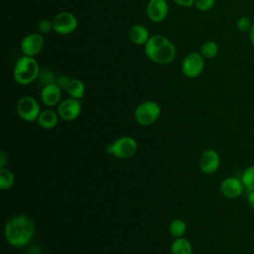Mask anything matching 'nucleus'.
<instances>
[{
	"mask_svg": "<svg viewBox=\"0 0 254 254\" xmlns=\"http://www.w3.org/2000/svg\"><path fill=\"white\" fill-rule=\"evenodd\" d=\"M241 181L245 189L252 191L254 190V165L246 168L242 175H241Z\"/></svg>",
	"mask_w": 254,
	"mask_h": 254,
	"instance_id": "22",
	"label": "nucleus"
},
{
	"mask_svg": "<svg viewBox=\"0 0 254 254\" xmlns=\"http://www.w3.org/2000/svg\"><path fill=\"white\" fill-rule=\"evenodd\" d=\"M172 254H192V245L185 237L176 238L171 245Z\"/></svg>",
	"mask_w": 254,
	"mask_h": 254,
	"instance_id": "17",
	"label": "nucleus"
},
{
	"mask_svg": "<svg viewBox=\"0 0 254 254\" xmlns=\"http://www.w3.org/2000/svg\"><path fill=\"white\" fill-rule=\"evenodd\" d=\"M252 24L253 22H251V20L248 17L241 16L236 21V28L241 33H247L250 31Z\"/></svg>",
	"mask_w": 254,
	"mask_h": 254,
	"instance_id": "23",
	"label": "nucleus"
},
{
	"mask_svg": "<svg viewBox=\"0 0 254 254\" xmlns=\"http://www.w3.org/2000/svg\"><path fill=\"white\" fill-rule=\"evenodd\" d=\"M4 235L8 244L20 248L28 245L35 235V223L26 214L10 217L4 227Z\"/></svg>",
	"mask_w": 254,
	"mask_h": 254,
	"instance_id": "1",
	"label": "nucleus"
},
{
	"mask_svg": "<svg viewBox=\"0 0 254 254\" xmlns=\"http://www.w3.org/2000/svg\"><path fill=\"white\" fill-rule=\"evenodd\" d=\"M169 232L175 238L184 237L187 232V224L183 219L176 218L171 221L169 225Z\"/></svg>",
	"mask_w": 254,
	"mask_h": 254,
	"instance_id": "20",
	"label": "nucleus"
},
{
	"mask_svg": "<svg viewBox=\"0 0 254 254\" xmlns=\"http://www.w3.org/2000/svg\"><path fill=\"white\" fill-rule=\"evenodd\" d=\"M40 72L38 61L34 57L23 56L14 65L13 78L20 85H28L39 77Z\"/></svg>",
	"mask_w": 254,
	"mask_h": 254,
	"instance_id": "3",
	"label": "nucleus"
},
{
	"mask_svg": "<svg viewBox=\"0 0 254 254\" xmlns=\"http://www.w3.org/2000/svg\"><path fill=\"white\" fill-rule=\"evenodd\" d=\"M161 115V106L153 100L141 102L134 111V118L141 126H150L154 124Z\"/></svg>",
	"mask_w": 254,
	"mask_h": 254,
	"instance_id": "5",
	"label": "nucleus"
},
{
	"mask_svg": "<svg viewBox=\"0 0 254 254\" xmlns=\"http://www.w3.org/2000/svg\"><path fill=\"white\" fill-rule=\"evenodd\" d=\"M249 33V39H250V42L252 44V46L254 47V22L252 24V27L250 29V31L248 32Z\"/></svg>",
	"mask_w": 254,
	"mask_h": 254,
	"instance_id": "30",
	"label": "nucleus"
},
{
	"mask_svg": "<svg viewBox=\"0 0 254 254\" xmlns=\"http://www.w3.org/2000/svg\"><path fill=\"white\" fill-rule=\"evenodd\" d=\"M53 24L54 32L59 35L65 36L73 33L76 30L78 26V21L74 14H72L71 12L64 11L58 13L54 17Z\"/></svg>",
	"mask_w": 254,
	"mask_h": 254,
	"instance_id": "8",
	"label": "nucleus"
},
{
	"mask_svg": "<svg viewBox=\"0 0 254 254\" xmlns=\"http://www.w3.org/2000/svg\"><path fill=\"white\" fill-rule=\"evenodd\" d=\"M59 119H60V116L58 114V111L48 108V109H44L40 112V114L37 118V124L43 129L50 130L57 126Z\"/></svg>",
	"mask_w": 254,
	"mask_h": 254,
	"instance_id": "15",
	"label": "nucleus"
},
{
	"mask_svg": "<svg viewBox=\"0 0 254 254\" xmlns=\"http://www.w3.org/2000/svg\"><path fill=\"white\" fill-rule=\"evenodd\" d=\"M105 150L109 155L115 158L128 159L136 154L138 150V143L131 136H122L108 144Z\"/></svg>",
	"mask_w": 254,
	"mask_h": 254,
	"instance_id": "4",
	"label": "nucleus"
},
{
	"mask_svg": "<svg viewBox=\"0 0 254 254\" xmlns=\"http://www.w3.org/2000/svg\"><path fill=\"white\" fill-rule=\"evenodd\" d=\"M219 190L223 196L233 199V198L239 197L242 194L244 186L241 180L234 177H228V178H225L220 183Z\"/></svg>",
	"mask_w": 254,
	"mask_h": 254,
	"instance_id": "13",
	"label": "nucleus"
},
{
	"mask_svg": "<svg viewBox=\"0 0 254 254\" xmlns=\"http://www.w3.org/2000/svg\"><path fill=\"white\" fill-rule=\"evenodd\" d=\"M65 90L70 97L75 99H80L83 97L85 93V85L78 78H70L69 83Z\"/></svg>",
	"mask_w": 254,
	"mask_h": 254,
	"instance_id": "18",
	"label": "nucleus"
},
{
	"mask_svg": "<svg viewBox=\"0 0 254 254\" xmlns=\"http://www.w3.org/2000/svg\"><path fill=\"white\" fill-rule=\"evenodd\" d=\"M57 111L61 119L64 121H71L80 115L81 103L79 99L69 97L60 102Z\"/></svg>",
	"mask_w": 254,
	"mask_h": 254,
	"instance_id": "10",
	"label": "nucleus"
},
{
	"mask_svg": "<svg viewBox=\"0 0 254 254\" xmlns=\"http://www.w3.org/2000/svg\"><path fill=\"white\" fill-rule=\"evenodd\" d=\"M128 37L133 44L137 46H145L151 36L149 30L145 26L141 24H135L130 28Z\"/></svg>",
	"mask_w": 254,
	"mask_h": 254,
	"instance_id": "16",
	"label": "nucleus"
},
{
	"mask_svg": "<svg viewBox=\"0 0 254 254\" xmlns=\"http://www.w3.org/2000/svg\"><path fill=\"white\" fill-rule=\"evenodd\" d=\"M167 1H168V0H167Z\"/></svg>",
	"mask_w": 254,
	"mask_h": 254,
	"instance_id": "31",
	"label": "nucleus"
},
{
	"mask_svg": "<svg viewBox=\"0 0 254 254\" xmlns=\"http://www.w3.org/2000/svg\"><path fill=\"white\" fill-rule=\"evenodd\" d=\"M15 184V176L12 171L7 168L0 169V189L6 190L11 189Z\"/></svg>",
	"mask_w": 254,
	"mask_h": 254,
	"instance_id": "21",
	"label": "nucleus"
},
{
	"mask_svg": "<svg viewBox=\"0 0 254 254\" xmlns=\"http://www.w3.org/2000/svg\"><path fill=\"white\" fill-rule=\"evenodd\" d=\"M69 80H70V77H68L66 74H62L56 78V83L63 90V89H66L69 83Z\"/></svg>",
	"mask_w": 254,
	"mask_h": 254,
	"instance_id": "26",
	"label": "nucleus"
},
{
	"mask_svg": "<svg viewBox=\"0 0 254 254\" xmlns=\"http://www.w3.org/2000/svg\"><path fill=\"white\" fill-rule=\"evenodd\" d=\"M41 101L48 107L59 105L62 99V89L56 82L43 86L41 90Z\"/></svg>",
	"mask_w": 254,
	"mask_h": 254,
	"instance_id": "14",
	"label": "nucleus"
},
{
	"mask_svg": "<svg viewBox=\"0 0 254 254\" xmlns=\"http://www.w3.org/2000/svg\"><path fill=\"white\" fill-rule=\"evenodd\" d=\"M204 58L199 52H190L185 56L182 62V71L189 78L199 76L204 69Z\"/></svg>",
	"mask_w": 254,
	"mask_h": 254,
	"instance_id": "7",
	"label": "nucleus"
},
{
	"mask_svg": "<svg viewBox=\"0 0 254 254\" xmlns=\"http://www.w3.org/2000/svg\"><path fill=\"white\" fill-rule=\"evenodd\" d=\"M247 200H248V204L250 205V207L254 210V190L250 191V193L247 196Z\"/></svg>",
	"mask_w": 254,
	"mask_h": 254,
	"instance_id": "29",
	"label": "nucleus"
},
{
	"mask_svg": "<svg viewBox=\"0 0 254 254\" xmlns=\"http://www.w3.org/2000/svg\"><path fill=\"white\" fill-rule=\"evenodd\" d=\"M44 45L45 40L41 33H31L22 39L20 49L24 56L35 58L42 52Z\"/></svg>",
	"mask_w": 254,
	"mask_h": 254,
	"instance_id": "9",
	"label": "nucleus"
},
{
	"mask_svg": "<svg viewBox=\"0 0 254 254\" xmlns=\"http://www.w3.org/2000/svg\"><path fill=\"white\" fill-rule=\"evenodd\" d=\"M215 5V0H195L194 2V7L198 10V11H208L210 9H212Z\"/></svg>",
	"mask_w": 254,
	"mask_h": 254,
	"instance_id": "25",
	"label": "nucleus"
},
{
	"mask_svg": "<svg viewBox=\"0 0 254 254\" xmlns=\"http://www.w3.org/2000/svg\"><path fill=\"white\" fill-rule=\"evenodd\" d=\"M146 14L149 20L154 23L164 21L169 14L167 0H149L146 6Z\"/></svg>",
	"mask_w": 254,
	"mask_h": 254,
	"instance_id": "12",
	"label": "nucleus"
},
{
	"mask_svg": "<svg viewBox=\"0 0 254 254\" xmlns=\"http://www.w3.org/2000/svg\"><path fill=\"white\" fill-rule=\"evenodd\" d=\"M37 29L39 31V33L41 34H49L52 31H54V24H53V20H49V19H42L38 22L37 25Z\"/></svg>",
	"mask_w": 254,
	"mask_h": 254,
	"instance_id": "24",
	"label": "nucleus"
},
{
	"mask_svg": "<svg viewBox=\"0 0 254 254\" xmlns=\"http://www.w3.org/2000/svg\"><path fill=\"white\" fill-rule=\"evenodd\" d=\"M218 52H219L218 44L211 40L204 42L199 49V53L204 59H213L218 55Z\"/></svg>",
	"mask_w": 254,
	"mask_h": 254,
	"instance_id": "19",
	"label": "nucleus"
},
{
	"mask_svg": "<svg viewBox=\"0 0 254 254\" xmlns=\"http://www.w3.org/2000/svg\"><path fill=\"white\" fill-rule=\"evenodd\" d=\"M7 160H8V157H7L6 153L4 151H1L0 152V169L5 168Z\"/></svg>",
	"mask_w": 254,
	"mask_h": 254,
	"instance_id": "28",
	"label": "nucleus"
},
{
	"mask_svg": "<svg viewBox=\"0 0 254 254\" xmlns=\"http://www.w3.org/2000/svg\"><path fill=\"white\" fill-rule=\"evenodd\" d=\"M176 4H178L181 7H191L194 5L195 0H174Z\"/></svg>",
	"mask_w": 254,
	"mask_h": 254,
	"instance_id": "27",
	"label": "nucleus"
},
{
	"mask_svg": "<svg viewBox=\"0 0 254 254\" xmlns=\"http://www.w3.org/2000/svg\"><path fill=\"white\" fill-rule=\"evenodd\" d=\"M220 165L219 154L213 149H207L202 152L198 160L199 170L205 175L214 174Z\"/></svg>",
	"mask_w": 254,
	"mask_h": 254,
	"instance_id": "11",
	"label": "nucleus"
},
{
	"mask_svg": "<svg viewBox=\"0 0 254 254\" xmlns=\"http://www.w3.org/2000/svg\"><path fill=\"white\" fill-rule=\"evenodd\" d=\"M16 110L20 118L27 122L37 121V118L42 111L38 100L30 95H25L19 98L16 104Z\"/></svg>",
	"mask_w": 254,
	"mask_h": 254,
	"instance_id": "6",
	"label": "nucleus"
},
{
	"mask_svg": "<svg viewBox=\"0 0 254 254\" xmlns=\"http://www.w3.org/2000/svg\"><path fill=\"white\" fill-rule=\"evenodd\" d=\"M146 57L158 64H169L177 56L176 46L164 35H153L144 46Z\"/></svg>",
	"mask_w": 254,
	"mask_h": 254,
	"instance_id": "2",
	"label": "nucleus"
}]
</instances>
